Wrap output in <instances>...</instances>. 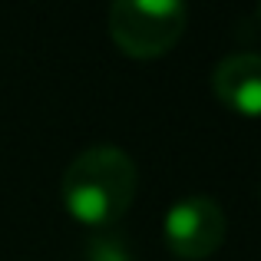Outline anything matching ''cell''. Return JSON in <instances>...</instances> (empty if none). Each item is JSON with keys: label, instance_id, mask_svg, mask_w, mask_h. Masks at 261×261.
<instances>
[{"label": "cell", "instance_id": "obj_4", "mask_svg": "<svg viewBox=\"0 0 261 261\" xmlns=\"http://www.w3.org/2000/svg\"><path fill=\"white\" fill-rule=\"evenodd\" d=\"M212 89L228 109L261 116V53H231L212 70Z\"/></svg>", "mask_w": 261, "mask_h": 261}, {"label": "cell", "instance_id": "obj_5", "mask_svg": "<svg viewBox=\"0 0 261 261\" xmlns=\"http://www.w3.org/2000/svg\"><path fill=\"white\" fill-rule=\"evenodd\" d=\"M89 261H129V248L119 242V235L96 238L89 245Z\"/></svg>", "mask_w": 261, "mask_h": 261}, {"label": "cell", "instance_id": "obj_6", "mask_svg": "<svg viewBox=\"0 0 261 261\" xmlns=\"http://www.w3.org/2000/svg\"><path fill=\"white\" fill-rule=\"evenodd\" d=\"M258 17H261V7H258Z\"/></svg>", "mask_w": 261, "mask_h": 261}, {"label": "cell", "instance_id": "obj_2", "mask_svg": "<svg viewBox=\"0 0 261 261\" xmlns=\"http://www.w3.org/2000/svg\"><path fill=\"white\" fill-rule=\"evenodd\" d=\"M185 20L189 10L178 0H116L109 7V33L136 60L166 57L182 40Z\"/></svg>", "mask_w": 261, "mask_h": 261}, {"label": "cell", "instance_id": "obj_3", "mask_svg": "<svg viewBox=\"0 0 261 261\" xmlns=\"http://www.w3.org/2000/svg\"><path fill=\"white\" fill-rule=\"evenodd\" d=\"M225 231H228V215L212 195L178 198L162 222L169 251L182 261H198L215 255L225 242Z\"/></svg>", "mask_w": 261, "mask_h": 261}, {"label": "cell", "instance_id": "obj_1", "mask_svg": "<svg viewBox=\"0 0 261 261\" xmlns=\"http://www.w3.org/2000/svg\"><path fill=\"white\" fill-rule=\"evenodd\" d=\"M139 172L126 149L89 146L63 172V205L76 222L106 228L119 222L136 198Z\"/></svg>", "mask_w": 261, "mask_h": 261}]
</instances>
